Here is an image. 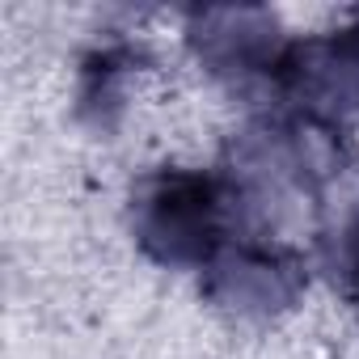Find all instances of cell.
I'll return each mask as SVG.
<instances>
[{
	"label": "cell",
	"mask_w": 359,
	"mask_h": 359,
	"mask_svg": "<svg viewBox=\"0 0 359 359\" xmlns=\"http://www.w3.org/2000/svg\"><path fill=\"white\" fill-rule=\"evenodd\" d=\"M208 296L245 321L275 317L296 304L304 292V258L287 245L271 241H229L208 266Z\"/></svg>",
	"instance_id": "2"
},
{
	"label": "cell",
	"mask_w": 359,
	"mask_h": 359,
	"mask_svg": "<svg viewBox=\"0 0 359 359\" xmlns=\"http://www.w3.org/2000/svg\"><path fill=\"white\" fill-rule=\"evenodd\" d=\"M275 85L313 127H342L359 114V43L346 30L334 39L292 43Z\"/></svg>",
	"instance_id": "3"
},
{
	"label": "cell",
	"mask_w": 359,
	"mask_h": 359,
	"mask_svg": "<svg viewBox=\"0 0 359 359\" xmlns=\"http://www.w3.org/2000/svg\"><path fill=\"white\" fill-rule=\"evenodd\" d=\"M187 39L195 47L199 64L212 76L237 81V85H250V81H271L275 85V72H279V64L292 47V43L279 39L275 13L237 9V5L191 13Z\"/></svg>",
	"instance_id": "4"
},
{
	"label": "cell",
	"mask_w": 359,
	"mask_h": 359,
	"mask_svg": "<svg viewBox=\"0 0 359 359\" xmlns=\"http://www.w3.org/2000/svg\"><path fill=\"white\" fill-rule=\"evenodd\" d=\"M140 64V51L131 43H106L81 60V85H76V110L93 127H110L123 114L127 81Z\"/></svg>",
	"instance_id": "5"
},
{
	"label": "cell",
	"mask_w": 359,
	"mask_h": 359,
	"mask_svg": "<svg viewBox=\"0 0 359 359\" xmlns=\"http://www.w3.org/2000/svg\"><path fill=\"white\" fill-rule=\"evenodd\" d=\"M338 271H342V283H346L351 300L359 304V224L342 233V254H338Z\"/></svg>",
	"instance_id": "6"
},
{
	"label": "cell",
	"mask_w": 359,
	"mask_h": 359,
	"mask_svg": "<svg viewBox=\"0 0 359 359\" xmlns=\"http://www.w3.org/2000/svg\"><path fill=\"white\" fill-rule=\"evenodd\" d=\"M346 34H351V39H355V43H359V18H355V26H351V30H346Z\"/></svg>",
	"instance_id": "7"
},
{
	"label": "cell",
	"mask_w": 359,
	"mask_h": 359,
	"mask_svg": "<svg viewBox=\"0 0 359 359\" xmlns=\"http://www.w3.org/2000/svg\"><path fill=\"white\" fill-rule=\"evenodd\" d=\"M233 195L199 169H156L131 191V233L140 250L173 271H203L229 245Z\"/></svg>",
	"instance_id": "1"
}]
</instances>
